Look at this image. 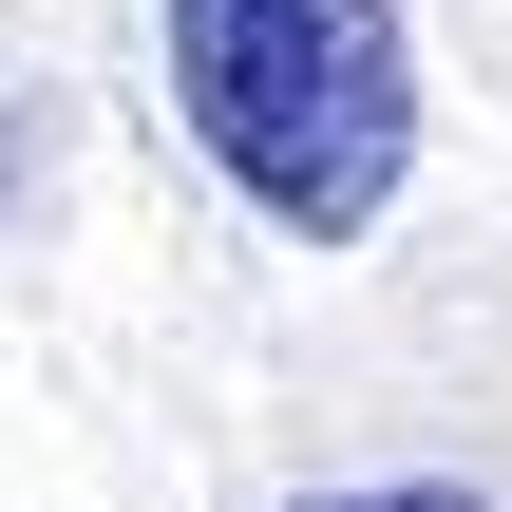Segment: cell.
Listing matches in <instances>:
<instances>
[{"mask_svg":"<svg viewBox=\"0 0 512 512\" xmlns=\"http://www.w3.org/2000/svg\"><path fill=\"white\" fill-rule=\"evenodd\" d=\"M171 114L190 152L285 228V247H361L418 171V38L399 0H152Z\"/></svg>","mask_w":512,"mask_h":512,"instance_id":"1","label":"cell"},{"mask_svg":"<svg viewBox=\"0 0 512 512\" xmlns=\"http://www.w3.org/2000/svg\"><path fill=\"white\" fill-rule=\"evenodd\" d=\"M285 512H494V494H456V475H380V494H285Z\"/></svg>","mask_w":512,"mask_h":512,"instance_id":"2","label":"cell"}]
</instances>
